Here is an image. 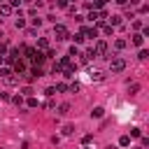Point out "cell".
Masks as SVG:
<instances>
[{"label":"cell","mask_w":149,"mask_h":149,"mask_svg":"<svg viewBox=\"0 0 149 149\" xmlns=\"http://www.w3.org/2000/svg\"><path fill=\"white\" fill-rule=\"evenodd\" d=\"M54 72H63L65 77H72V74H74V65H72L70 56H63L61 61H56V63H54Z\"/></svg>","instance_id":"obj_1"},{"label":"cell","mask_w":149,"mask_h":149,"mask_svg":"<svg viewBox=\"0 0 149 149\" xmlns=\"http://www.w3.org/2000/svg\"><path fill=\"white\" fill-rule=\"evenodd\" d=\"M23 54H26V58H28L30 63H35V65H40V63L44 61V54L37 51V49H33V47H23Z\"/></svg>","instance_id":"obj_2"},{"label":"cell","mask_w":149,"mask_h":149,"mask_svg":"<svg viewBox=\"0 0 149 149\" xmlns=\"http://www.w3.org/2000/svg\"><path fill=\"white\" fill-rule=\"evenodd\" d=\"M54 35H56V40H68L70 35H68V28L63 26V23H56L54 26Z\"/></svg>","instance_id":"obj_3"},{"label":"cell","mask_w":149,"mask_h":149,"mask_svg":"<svg viewBox=\"0 0 149 149\" xmlns=\"http://www.w3.org/2000/svg\"><path fill=\"white\" fill-rule=\"evenodd\" d=\"M109 70H112V72H123V70H126V61H123V58H112Z\"/></svg>","instance_id":"obj_4"},{"label":"cell","mask_w":149,"mask_h":149,"mask_svg":"<svg viewBox=\"0 0 149 149\" xmlns=\"http://www.w3.org/2000/svg\"><path fill=\"white\" fill-rule=\"evenodd\" d=\"M93 54H95V56H105V54H107V42H102V40H100V42H95Z\"/></svg>","instance_id":"obj_5"},{"label":"cell","mask_w":149,"mask_h":149,"mask_svg":"<svg viewBox=\"0 0 149 149\" xmlns=\"http://www.w3.org/2000/svg\"><path fill=\"white\" fill-rule=\"evenodd\" d=\"M81 33H84V37H98V28L95 26H91V28H81Z\"/></svg>","instance_id":"obj_6"},{"label":"cell","mask_w":149,"mask_h":149,"mask_svg":"<svg viewBox=\"0 0 149 149\" xmlns=\"http://www.w3.org/2000/svg\"><path fill=\"white\" fill-rule=\"evenodd\" d=\"M14 72H26V61L16 58V61H14Z\"/></svg>","instance_id":"obj_7"},{"label":"cell","mask_w":149,"mask_h":149,"mask_svg":"<svg viewBox=\"0 0 149 149\" xmlns=\"http://www.w3.org/2000/svg\"><path fill=\"white\" fill-rule=\"evenodd\" d=\"M133 44H135V47H142V44H144V35L135 33V35H133Z\"/></svg>","instance_id":"obj_8"},{"label":"cell","mask_w":149,"mask_h":149,"mask_svg":"<svg viewBox=\"0 0 149 149\" xmlns=\"http://www.w3.org/2000/svg\"><path fill=\"white\" fill-rule=\"evenodd\" d=\"M12 12H14V9H12V7L7 5V2H2V5H0V14H2V16H9Z\"/></svg>","instance_id":"obj_9"},{"label":"cell","mask_w":149,"mask_h":149,"mask_svg":"<svg viewBox=\"0 0 149 149\" xmlns=\"http://www.w3.org/2000/svg\"><path fill=\"white\" fill-rule=\"evenodd\" d=\"M37 47H40L42 51H47V49H49V40H47V37H40V40H37Z\"/></svg>","instance_id":"obj_10"},{"label":"cell","mask_w":149,"mask_h":149,"mask_svg":"<svg viewBox=\"0 0 149 149\" xmlns=\"http://www.w3.org/2000/svg\"><path fill=\"white\" fill-rule=\"evenodd\" d=\"M102 114H105V109H102V107H93V112H91V116H93V119H100Z\"/></svg>","instance_id":"obj_11"},{"label":"cell","mask_w":149,"mask_h":149,"mask_svg":"<svg viewBox=\"0 0 149 149\" xmlns=\"http://www.w3.org/2000/svg\"><path fill=\"white\" fill-rule=\"evenodd\" d=\"M72 40H74V44H81V42H84V40H86V37H84V33H81V30H79V33H77V35H72Z\"/></svg>","instance_id":"obj_12"},{"label":"cell","mask_w":149,"mask_h":149,"mask_svg":"<svg viewBox=\"0 0 149 149\" xmlns=\"http://www.w3.org/2000/svg\"><path fill=\"white\" fill-rule=\"evenodd\" d=\"M109 19V26H121V16H107Z\"/></svg>","instance_id":"obj_13"},{"label":"cell","mask_w":149,"mask_h":149,"mask_svg":"<svg viewBox=\"0 0 149 149\" xmlns=\"http://www.w3.org/2000/svg\"><path fill=\"white\" fill-rule=\"evenodd\" d=\"M128 91H130V95H135V93L140 91V84H137V81H133V84L128 86Z\"/></svg>","instance_id":"obj_14"},{"label":"cell","mask_w":149,"mask_h":149,"mask_svg":"<svg viewBox=\"0 0 149 149\" xmlns=\"http://www.w3.org/2000/svg\"><path fill=\"white\" fill-rule=\"evenodd\" d=\"M119 144H121V147H128V144H130V137H128V135H121V137H119Z\"/></svg>","instance_id":"obj_15"},{"label":"cell","mask_w":149,"mask_h":149,"mask_svg":"<svg viewBox=\"0 0 149 149\" xmlns=\"http://www.w3.org/2000/svg\"><path fill=\"white\" fill-rule=\"evenodd\" d=\"M105 2H107V0H93V5H91V7H93V9H102V7H105Z\"/></svg>","instance_id":"obj_16"},{"label":"cell","mask_w":149,"mask_h":149,"mask_svg":"<svg viewBox=\"0 0 149 149\" xmlns=\"http://www.w3.org/2000/svg\"><path fill=\"white\" fill-rule=\"evenodd\" d=\"M137 58H140V61H147V58H149V51H147V49H140Z\"/></svg>","instance_id":"obj_17"},{"label":"cell","mask_w":149,"mask_h":149,"mask_svg":"<svg viewBox=\"0 0 149 149\" xmlns=\"http://www.w3.org/2000/svg\"><path fill=\"white\" fill-rule=\"evenodd\" d=\"M68 112H70V105H68V102H63V105L58 107V114H68Z\"/></svg>","instance_id":"obj_18"},{"label":"cell","mask_w":149,"mask_h":149,"mask_svg":"<svg viewBox=\"0 0 149 149\" xmlns=\"http://www.w3.org/2000/svg\"><path fill=\"white\" fill-rule=\"evenodd\" d=\"M130 135H133V137H140V135H142V130L135 126V128H130Z\"/></svg>","instance_id":"obj_19"},{"label":"cell","mask_w":149,"mask_h":149,"mask_svg":"<svg viewBox=\"0 0 149 149\" xmlns=\"http://www.w3.org/2000/svg\"><path fill=\"white\" fill-rule=\"evenodd\" d=\"M88 19H91V21H98V19H100V14H98V12H95V9H93V12H91V14H88Z\"/></svg>","instance_id":"obj_20"},{"label":"cell","mask_w":149,"mask_h":149,"mask_svg":"<svg viewBox=\"0 0 149 149\" xmlns=\"http://www.w3.org/2000/svg\"><path fill=\"white\" fill-rule=\"evenodd\" d=\"M114 47H116V49H123V47H126V40H116Z\"/></svg>","instance_id":"obj_21"},{"label":"cell","mask_w":149,"mask_h":149,"mask_svg":"<svg viewBox=\"0 0 149 149\" xmlns=\"http://www.w3.org/2000/svg\"><path fill=\"white\" fill-rule=\"evenodd\" d=\"M91 79H95V81H100V79H102V72H91Z\"/></svg>","instance_id":"obj_22"},{"label":"cell","mask_w":149,"mask_h":149,"mask_svg":"<svg viewBox=\"0 0 149 149\" xmlns=\"http://www.w3.org/2000/svg\"><path fill=\"white\" fill-rule=\"evenodd\" d=\"M54 91H58V93H63V91H68V84H58Z\"/></svg>","instance_id":"obj_23"},{"label":"cell","mask_w":149,"mask_h":149,"mask_svg":"<svg viewBox=\"0 0 149 149\" xmlns=\"http://www.w3.org/2000/svg\"><path fill=\"white\" fill-rule=\"evenodd\" d=\"M72 133H74L72 126H65V128H63V135H72Z\"/></svg>","instance_id":"obj_24"},{"label":"cell","mask_w":149,"mask_h":149,"mask_svg":"<svg viewBox=\"0 0 149 149\" xmlns=\"http://www.w3.org/2000/svg\"><path fill=\"white\" fill-rule=\"evenodd\" d=\"M81 142H84V144H91V142H93V135H84Z\"/></svg>","instance_id":"obj_25"},{"label":"cell","mask_w":149,"mask_h":149,"mask_svg":"<svg viewBox=\"0 0 149 149\" xmlns=\"http://www.w3.org/2000/svg\"><path fill=\"white\" fill-rule=\"evenodd\" d=\"M9 74H12L9 68H2V70H0V77H9Z\"/></svg>","instance_id":"obj_26"},{"label":"cell","mask_w":149,"mask_h":149,"mask_svg":"<svg viewBox=\"0 0 149 149\" xmlns=\"http://www.w3.org/2000/svg\"><path fill=\"white\" fill-rule=\"evenodd\" d=\"M14 26H16V28H23V26H26V21H23V19H16V21H14Z\"/></svg>","instance_id":"obj_27"},{"label":"cell","mask_w":149,"mask_h":149,"mask_svg":"<svg viewBox=\"0 0 149 149\" xmlns=\"http://www.w3.org/2000/svg\"><path fill=\"white\" fill-rule=\"evenodd\" d=\"M70 56H79V49H77V47H74V44H72V47H70Z\"/></svg>","instance_id":"obj_28"},{"label":"cell","mask_w":149,"mask_h":149,"mask_svg":"<svg viewBox=\"0 0 149 149\" xmlns=\"http://www.w3.org/2000/svg\"><path fill=\"white\" fill-rule=\"evenodd\" d=\"M28 107H37V100H35V98H33V95H30V98H28Z\"/></svg>","instance_id":"obj_29"},{"label":"cell","mask_w":149,"mask_h":149,"mask_svg":"<svg viewBox=\"0 0 149 149\" xmlns=\"http://www.w3.org/2000/svg\"><path fill=\"white\" fill-rule=\"evenodd\" d=\"M9 49H7V42H0V54H7Z\"/></svg>","instance_id":"obj_30"},{"label":"cell","mask_w":149,"mask_h":149,"mask_svg":"<svg viewBox=\"0 0 149 149\" xmlns=\"http://www.w3.org/2000/svg\"><path fill=\"white\" fill-rule=\"evenodd\" d=\"M7 5H9V7H12V9H14V7H19V5H21V0H9V2H7Z\"/></svg>","instance_id":"obj_31"},{"label":"cell","mask_w":149,"mask_h":149,"mask_svg":"<svg viewBox=\"0 0 149 149\" xmlns=\"http://www.w3.org/2000/svg\"><path fill=\"white\" fill-rule=\"evenodd\" d=\"M68 88H70V91H72V93H74V91H79V84H77V81H74V84H70V86H68Z\"/></svg>","instance_id":"obj_32"},{"label":"cell","mask_w":149,"mask_h":149,"mask_svg":"<svg viewBox=\"0 0 149 149\" xmlns=\"http://www.w3.org/2000/svg\"><path fill=\"white\" fill-rule=\"evenodd\" d=\"M56 5H58V7H68V0H58Z\"/></svg>","instance_id":"obj_33"},{"label":"cell","mask_w":149,"mask_h":149,"mask_svg":"<svg viewBox=\"0 0 149 149\" xmlns=\"http://www.w3.org/2000/svg\"><path fill=\"white\" fill-rule=\"evenodd\" d=\"M116 2H119V5H126V2H128V0H116Z\"/></svg>","instance_id":"obj_34"},{"label":"cell","mask_w":149,"mask_h":149,"mask_svg":"<svg viewBox=\"0 0 149 149\" xmlns=\"http://www.w3.org/2000/svg\"><path fill=\"white\" fill-rule=\"evenodd\" d=\"M107 149H116V147H112V144H109V147H107Z\"/></svg>","instance_id":"obj_35"},{"label":"cell","mask_w":149,"mask_h":149,"mask_svg":"<svg viewBox=\"0 0 149 149\" xmlns=\"http://www.w3.org/2000/svg\"><path fill=\"white\" fill-rule=\"evenodd\" d=\"M2 2H7V0H0V5H2Z\"/></svg>","instance_id":"obj_36"},{"label":"cell","mask_w":149,"mask_h":149,"mask_svg":"<svg viewBox=\"0 0 149 149\" xmlns=\"http://www.w3.org/2000/svg\"><path fill=\"white\" fill-rule=\"evenodd\" d=\"M135 149H142V147H135Z\"/></svg>","instance_id":"obj_37"}]
</instances>
